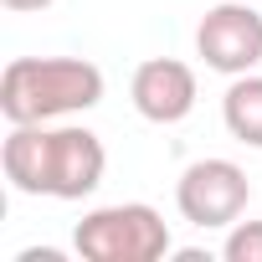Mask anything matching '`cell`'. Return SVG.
<instances>
[{
  "label": "cell",
  "instance_id": "cell-7",
  "mask_svg": "<svg viewBox=\"0 0 262 262\" xmlns=\"http://www.w3.org/2000/svg\"><path fill=\"white\" fill-rule=\"evenodd\" d=\"M221 118H226V134L247 149H262V77L242 72L231 77L226 98H221Z\"/></svg>",
  "mask_w": 262,
  "mask_h": 262
},
{
  "label": "cell",
  "instance_id": "cell-4",
  "mask_svg": "<svg viewBox=\"0 0 262 262\" xmlns=\"http://www.w3.org/2000/svg\"><path fill=\"white\" fill-rule=\"evenodd\" d=\"M247 201H252V185H247V170L236 160H195L175 180V206L201 231H216V226L242 221Z\"/></svg>",
  "mask_w": 262,
  "mask_h": 262
},
{
  "label": "cell",
  "instance_id": "cell-9",
  "mask_svg": "<svg viewBox=\"0 0 262 262\" xmlns=\"http://www.w3.org/2000/svg\"><path fill=\"white\" fill-rule=\"evenodd\" d=\"M0 6H6V11H47V6H57V0H0Z\"/></svg>",
  "mask_w": 262,
  "mask_h": 262
},
{
  "label": "cell",
  "instance_id": "cell-6",
  "mask_svg": "<svg viewBox=\"0 0 262 262\" xmlns=\"http://www.w3.org/2000/svg\"><path fill=\"white\" fill-rule=\"evenodd\" d=\"M128 98H134V113L149 123H180L195 108V72L175 57H149L134 67Z\"/></svg>",
  "mask_w": 262,
  "mask_h": 262
},
{
  "label": "cell",
  "instance_id": "cell-1",
  "mask_svg": "<svg viewBox=\"0 0 262 262\" xmlns=\"http://www.w3.org/2000/svg\"><path fill=\"white\" fill-rule=\"evenodd\" d=\"M103 67L82 57H16L0 72V113L6 123H52L103 103Z\"/></svg>",
  "mask_w": 262,
  "mask_h": 262
},
{
  "label": "cell",
  "instance_id": "cell-5",
  "mask_svg": "<svg viewBox=\"0 0 262 262\" xmlns=\"http://www.w3.org/2000/svg\"><path fill=\"white\" fill-rule=\"evenodd\" d=\"M195 52L211 72L221 77H242L262 62V16L247 6V0H226V6H211L195 26Z\"/></svg>",
  "mask_w": 262,
  "mask_h": 262
},
{
  "label": "cell",
  "instance_id": "cell-2",
  "mask_svg": "<svg viewBox=\"0 0 262 262\" xmlns=\"http://www.w3.org/2000/svg\"><path fill=\"white\" fill-rule=\"evenodd\" d=\"M72 247L88 262H160L170 252V226L144 201H118L88 211L72 231Z\"/></svg>",
  "mask_w": 262,
  "mask_h": 262
},
{
  "label": "cell",
  "instance_id": "cell-3",
  "mask_svg": "<svg viewBox=\"0 0 262 262\" xmlns=\"http://www.w3.org/2000/svg\"><path fill=\"white\" fill-rule=\"evenodd\" d=\"M103 170H108V149L93 128L82 123H62V128H41V180H36V195H52V201H82L103 185Z\"/></svg>",
  "mask_w": 262,
  "mask_h": 262
},
{
  "label": "cell",
  "instance_id": "cell-10",
  "mask_svg": "<svg viewBox=\"0 0 262 262\" xmlns=\"http://www.w3.org/2000/svg\"><path fill=\"white\" fill-rule=\"evenodd\" d=\"M16 262H57V252H21Z\"/></svg>",
  "mask_w": 262,
  "mask_h": 262
},
{
  "label": "cell",
  "instance_id": "cell-8",
  "mask_svg": "<svg viewBox=\"0 0 262 262\" xmlns=\"http://www.w3.org/2000/svg\"><path fill=\"white\" fill-rule=\"evenodd\" d=\"M221 257L226 262H262V221H231Z\"/></svg>",
  "mask_w": 262,
  "mask_h": 262
}]
</instances>
